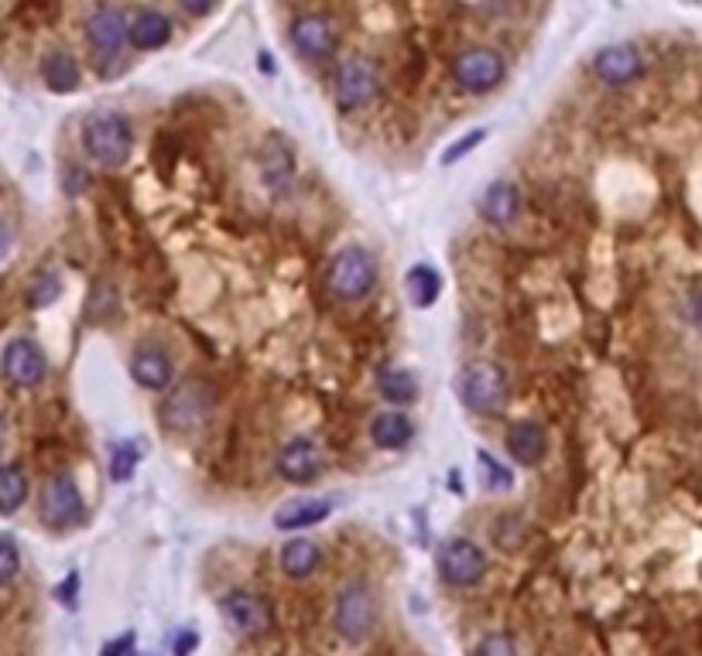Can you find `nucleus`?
I'll return each mask as SVG.
<instances>
[{
	"label": "nucleus",
	"mask_w": 702,
	"mask_h": 656,
	"mask_svg": "<svg viewBox=\"0 0 702 656\" xmlns=\"http://www.w3.org/2000/svg\"><path fill=\"white\" fill-rule=\"evenodd\" d=\"M83 151L103 172H121L134 154V127L124 113L93 110L83 120Z\"/></svg>",
	"instance_id": "1"
},
{
	"label": "nucleus",
	"mask_w": 702,
	"mask_h": 656,
	"mask_svg": "<svg viewBox=\"0 0 702 656\" xmlns=\"http://www.w3.org/2000/svg\"><path fill=\"white\" fill-rule=\"evenodd\" d=\"M377 284V260L367 246L360 243H346L329 257L326 264V291L343 301V305H354L364 301Z\"/></svg>",
	"instance_id": "2"
},
{
	"label": "nucleus",
	"mask_w": 702,
	"mask_h": 656,
	"mask_svg": "<svg viewBox=\"0 0 702 656\" xmlns=\"http://www.w3.org/2000/svg\"><path fill=\"white\" fill-rule=\"evenodd\" d=\"M456 393L462 400V407L477 418H494L507 407V397H511V383H507L503 366L494 359H477L466 362L456 377Z\"/></svg>",
	"instance_id": "3"
},
{
	"label": "nucleus",
	"mask_w": 702,
	"mask_h": 656,
	"mask_svg": "<svg viewBox=\"0 0 702 656\" xmlns=\"http://www.w3.org/2000/svg\"><path fill=\"white\" fill-rule=\"evenodd\" d=\"M210 407H213L210 390L200 380H185L175 390L169 387V397H165V403L159 410V424L169 434H192V431L203 428Z\"/></svg>",
	"instance_id": "4"
},
{
	"label": "nucleus",
	"mask_w": 702,
	"mask_h": 656,
	"mask_svg": "<svg viewBox=\"0 0 702 656\" xmlns=\"http://www.w3.org/2000/svg\"><path fill=\"white\" fill-rule=\"evenodd\" d=\"M380 96V72L370 59L354 55V59H343L336 65L333 75V100L343 113H354L370 106Z\"/></svg>",
	"instance_id": "5"
},
{
	"label": "nucleus",
	"mask_w": 702,
	"mask_h": 656,
	"mask_svg": "<svg viewBox=\"0 0 702 656\" xmlns=\"http://www.w3.org/2000/svg\"><path fill=\"white\" fill-rule=\"evenodd\" d=\"M503 75H507L503 55L497 49H487V45H470L452 59V82L462 93L484 96V93L500 86Z\"/></svg>",
	"instance_id": "6"
},
{
	"label": "nucleus",
	"mask_w": 702,
	"mask_h": 656,
	"mask_svg": "<svg viewBox=\"0 0 702 656\" xmlns=\"http://www.w3.org/2000/svg\"><path fill=\"white\" fill-rule=\"evenodd\" d=\"M333 626L346 643H364L370 639L374 626H377V602L374 592L364 582L346 585L336 595V608H333Z\"/></svg>",
	"instance_id": "7"
},
{
	"label": "nucleus",
	"mask_w": 702,
	"mask_h": 656,
	"mask_svg": "<svg viewBox=\"0 0 702 656\" xmlns=\"http://www.w3.org/2000/svg\"><path fill=\"white\" fill-rule=\"evenodd\" d=\"M38 510H42V520L52 530H69V526H80L87 520V500H83L80 485H75V479L69 472H59L45 482Z\"/></svg>",
	"instance_id": "8"
},
{
	"label": "nucleus",
	"mask_w": 702,
	"mask_h": 656,
	"mask_svg": "<svg viewBox=\"0 0 702 656\" xmlns=\"http://www.w3.org/2000/svg\"><path fill=\"white\" fill-rule=\"evenodd\" d=\"M439 574L442 582L452 585V588H474L484 582L487 574V554L484 547H477L474 541L466 537H452L439 547Z\"/></svg>",
	"instance_id": "9"
},
{
	"label": "nucleus",
	"mask_w": 702,
	"mask_h": 656,
	"mask_svg": "<svg viewBox=\"0 0 702 656\" xmlns=\"http://www.w3.org/2000/svg\"><path fill=\"white\" fill-rule=\"evenodd\" d=\"M220 612H223V619L247 639H261L271 633V626H275V612H271V605L261 595L244 592V588L226 592L220 598Z\"/></svg>",
	"instance_id": "10"
},
{
	"label": "nucleus",
	"mask_w": 702,
	"mask_h": 656,
	"mask_svg": "<svg viewBox=\"0 0 702 656\" xmlns=\"http://www.w3.org/2000/svg\"><path fill=\"white\" fill-rule=\"evenodd\" d=\"M295 168H298L295 147H292L282 134L264 137V144L257 147V175H261V185H264L271 195H285V192L292 188Z\"/></svg>",
	"instance_id": "11"
},
{
	"label": "nucleus",
	"mask_w": 702,
	"mask_h": 656,
	"mask_svg": "<svg viewBox=\"0 0 702 656\" xmlns=\"http://www.w3.org/2000/svg\"><path fill=\"white\" fill-rule=\"evenodd\" d=\"M323 465H326L323 448H319L316 441H312V438H305V434L285 441V444L278 448V459H275V472H278L288 485H308V482H316V479L323 475Z\"/></svg>",
	"instance_id": "12"
},
{
	"label": "nucleus",
	"mask_w": 702,
	"mask_h": 656,
	"mask_svg": "<svg viewBox=\"0 0 702 656\" xmlns=\"http://www.w3.org/2000/svg\"><path fill=\"white\" fill-rule=\"evenodd\" d=\"M45 352L34 339L18 336L4 346V356H0V373H4L8 383L14 387H38L45 380Z\"/></svg>",
	"instance_id": "13"
},
{
	"label": "nucleus",
	"mask_w": 702,
	"mask_h": 656,
	"mask_svg": "<svg viewBox=\"0 0 702 656\" xmlns=\"http://www.w3.org/2000/svg\"><path fill=\"white\" fill-rule=\"evenodd\" d=\"M292 45L302 59L319 62L336 52L339 45V28L326 14H302L292 24Z\"/></svg>",
	"instance_id": "14"
},
{
	"label": "nucleus",
	"mask_w": 702,
	"mask_h": 656,
	"mask_svg": "<svg viewBox=\"0 0 702 656\" xmlns=\"http://www.w3.org/2000/svg\"><path fill=\"white\" fill-rule=\"evenodd\" d=\"M131 377L144 390H169L172 377H175V362H172L169 349L159 342H141L131 352Z\"/></svg>",
	"instance_id": "15"
},
{
	"label": "nucleus",
	"mask_w": 702,
	"mask_h": 656,
	"mask_svg": "<svg viewBox=\"0 0 702 656\" xmlns=\"http://www.w3.org/2000/svg\"><path fill=\"white\" fill-rule=\"evenodd\" d=\"M128 28H131V21L121 11H116V8H96L87 18V41H90V49L100 59H113L116 52L128 45Z\"/></svg>",
	"instance_id": "16"
},
{
	"label": "nucleus",
	"mask_w": 702,
	"mask_h": 656,
	"mask_svg": "<svg viewBox=\"0 0 702 656\" xmlns=\"http://www.w3.org/2000/svg\"><path fill=\"white\" fill-rule=\"evenodd\" d=\"M507 455H511V462L521 469H535L545 462V455H549V434H545V428L531 418L515 421L511 431H507Z\"/></svg>",
	"instance_id": "17"
},
{
	"label": "nucleus",
	"mask_w": 702,
	"mask_h": 656,
	"mask_svg": "<svg viewBox=\"0 0 702 656\" xmlns=\"http://www.w3.org/2000/svg\"><path fill=\"white\" fill-rule=\"evenodd\" d=\"M593 72L607 86H628L644 72V62L634 45H610L593 59Z\"/></svg>",
	"instance_id": "18"
},
{
	"label": "nucleus",
	"mask_w": 702,
	"mask_h": 656,
	"mask_svg": "<svg viewBox=\"0 0 702 656\" xmlns=\"http://www.w3.org/2000/svg\"><path fill=\"white\" fill-rule=\"evenodd\" d=\"M128 41L138 49V52H159L165 49L172 41V18L154 11V8H144L134 14L131 28H128Z\"/></svg>",
	"instance_id": "19"
},
{
	"label": "nucleus",
	"mask_w": 702,
	"mask_h": 656,
	"mask_svg": "<svg viewBox=\"0 0 702 656\" xmlns=\"http://www.w3.org/2000/svg\"><path fill=\"white\" fill-rule=\"evenodd\" d=\"M480 216L490 226H511L521 216V192L511 182H494L480 198Z\"/></svg>",
	"instance_id": "20"
},
{
	"label": "nucleus",
	"mask_w": 702,
	"mask_h": 656,
	"mask_svg": "<svg viewBox=\"0 0 702 656\" xmlns=\"http://www.w3.org/2000/svg\"><path fill=\"white\" fill-rule=\"evenodd\" d=\"M411 438H415V424L405 410H380L370 421V441L380 451H401L411 444Z\"/></svg>",
	"instance_id": "21"
},
{
	"label": "nucleus",
	"mask_w": 702,
	"mask_h": 656,
	"mask_svg": "<svg viewBox=\"0 0 702 656\" xmlns=\"http://www.w3.org/2000/svg\"><path fill=\"white\" fill-rule=\"evenodd\" d=\"M42 79H45V86L52 93H72V90H80L83 69H80V62H75L69 52L52 49V52L42 55Z\"/></svg>",
	"instance_id": "22"
},
{
	"label": "nucleus",
	"mask_w": 702,
	"mask_h": 656,
	"mask_svg": "<svg viewBox=\"0 0 702 656\" xmlns=\"http://www.w3.org/2000/svg\"><path fill=\"white\" fill-rule=\"evenodd\" d=\"M405 295L415 308H433L442 295V274L428 264H415L405 274Z\"/></svg>",
	"instance_id": "23"
},
{
	"label": "nucleus",
	"mask_w": 702,
	"mask_h": 656,
	"mask_svg": "<svg viewBox=\"0 0 702 656\" xmlns=\"http://www.w3.org/2000/svg\"><path fill=\"white\" fill-rule=\"evenodd\" d=\"M377 393L395 407L415 403L418 377L411 373V369H401V366H384V369H377Z\"/></svg>",
	"instance_id": "24"
},
{
	"label": "nucleus",
	"mask_w": 702,
	"mask_h": 656,
	"mask_svg": "<svg viewBox=\"0 0 702 656\" xmlns=\"http://www.w3.org/2000/svg\"><path fill=\"white\" fill-rule=\"evenodd\" d=\"M282 571L288 574V578H308L312 571L319 567L323 561V551L316 541H308V537H295L282 547Z\"/></svg>",
	"instance_id": "25"
},
{
	"label": "nucleus",
	"mask_w": 702,
	"mask_h": 656,
	"mask_svg": "<svg viewBox=\"0 0 702 656\" xmlns=\"http://www.w3.org/2000/svg\"><path fill=\"white\" fill-rule=\"evenodd\" d=\"M329 513H333V503H329V500H295V503H288V506L278 510L275 526H278V530L316 526V523H323Z\"/></svg>",
	"instance_id": "26"
},
{
	"label": "nucleus",
	"mask_w": 702,
	"mask_h": 656,
	"mask_svg": "<svg viewBox=\"0 0 702 656\" xmlns=\"http://www.w3.org/2000/svg\"><path fill=\"white\" fill-rule=\"evenodd\" d=\"M28 500V475L18 465H0V513H18Z\"/></svg>",
	"instance_id": "27"
},
{
	"label": "nucleus",
	"mask_w": 702,
	"mask_h": 656,
	"mask_svg": "<svg viewBox=\"0 0 702 656\" xmlns=\"http://www.w3.org/2000/svg\"><path fill=\"white\" fill-rule=\"evenodd\" d=\"M59 295H62L59 274L55 270H42V274L31 280V287H28V305L31 308H49L52 301H59Z\"/></svg>",
	"instance_id": "28"
},
{
	"label": "nucleus",
	"mask_w": 702,
	"mask_h": 656,
	"mask_svg": "<svg viewBox=\"0 0 702 656\" xmlns=\"http://www.w3.org/2000/svg\"><path fill=\"white\" fill-rule=\"evenodd\" d=\"M138 459H141V451H138L131 441L113 444V451H110V479H113V482H128V479H134Z\"/></svg>",
	"instance_id": "29"
},
{
	"label": "nucleus",
	"mask_w": 702,
	"mask_h": 656,
	"mask_svg": "<svg viewBox=\"0 0 702 656\" xmlns=\"http://www.w3.org/2000/svg\"><path fill=\"white\" fill-rule=\"evenodd\" d=\"M477 459H480V479H484V485L490 492H507V489H511V482H515L511 469L500 465L494 455H487V451H477Z\"/></svg>",
	"instance_id": "30"
},
{
	"label": "nucleus",
	"mask_w": 702,
	"mask_h": 656,
	"mask_svg": "<svg viewBox=\"0 0 702 656\" xmlns=\"http://www.w3.org/2000/svg\"><path fill=\"white\" fill-rule=\"evenodd\" d=\"M21 571V551L11 537H0V588H8Z\"/></svg>",
	"instance_id": "31"
},
{
	"label": "nucleus",
	"mask_w": 702,
	"mask_h": 656,
	"mask_svg": "<svg viewBox=\"0 0 702 656\" xmlns=\"http://www.w3.org/2000/svg\"><path fill=\"white\" fill-rule=\"evenodd\" d=\"M487 141V127H477V131H470L462 141H456V144H449L446 151H442V164L446 168H452V164L459 161V157H466V154H474L480 144Z\"/></svg>",
	"instance_id": "32"
},
{
	"label": "nucleus",
	"mask_w": 702,
	"mask_h": 656,
	"mask_svg": "<svg viewBox=\"0 0 702 656\" xmlns=\"http://www.w3.org/2000/svg\"><path fill=\"white\" fill-rule=\"evenodd\" d=\"M474 656H518V649H515V639L507 633H490L477 643Z\"/></svg>",
	"instance_id": "33"
},
{
	"label": "nucleus",
	"mask_w": 702,
	"mask_h": 656,
	"mask_svg": "<svg viewBox=\"0 0 702 656\" xmlns=\"http://www.w3.org/2000/svg\"><path fill=\"white\" fill-rule=\"evenodd\" d=\"M100 656H134V633H124V636L103 643Z\"/></svg>",
	"instance_id": "34"
},
{
	"label": "nucleus",
	"mask_w": 702,
	"mask_h": 656,
	"mask_svg": "<svg viewBox=\"0 0 702 656\" xmlns=\"http://www.w3.org/2000/svg\"><path fill=\"white\" fill-rule=\"evenodd\" d=\"M179 8H182L189 18H206V14H213L216 0H179Z\"/></svg>",
	"instance_id": "35"
},
{
	"label": "nucleus",
	"mask_w": 702,
	"mask_h": 656,
	"mask_svg": "<svg viewBox=\"0 0 702 656\" xmlns=\"http://www.w3.org/2000/svg\"><path fill=\"white\" fill-rule=\"evenodd\" d=\"M196 646H200V636L189 629V633H182V636L175 639V656H189Z\"/></svg>",
	"instance_id": "36"
},
{
	"label": "nucleus",
	"mask_w": 702,
	"mask_h": 656,
	"mask_svg": "<svg viewBox=\"0 0 702 656\" xmlns=\"http://www.w3.org/2000/svg\"><path fill=\"white\" fill-rule=\"evenodd\" d=\"M11 243H14V229L8 219H0V260L11 254Z\"/></svg>",
	"instance_id": "37"
},
{
	"label": "nucleus",
	"mask_w": 702,
	"mask_h": 656,
	"mask_svg": "<svg viewBox=\"0 0 702 656\" xmlns=\"http://www.w3.org/2000/svg\"><path fill=\"white\" fill-rule=\"evenodd\" d=\"M75 585H80V574H69V582L59 588V595H62L65 605H75Z\"/></svg>",
	"instance_id": "38"
},
{
	"label": "nucleus",
	"mask_w": 702,
	"mask_h": 656,
	"mask_svg": "<svg viewBox=\"0 0 702 656\" xmlns=\"http://www.w3.org/2000/svg\"><path fill=\"white\" fill-rule=\"evenodd\" d=\"M692 325H695L699 332H702V287H699V291L692 295Z\"/></svg>",
	"instance_id": "39"
},
{
	"label": "nucleus",
	"mask_w": 702,
	"mask_h": 656,
	"mask_svg": "<svg viewBox=\"0 0 702 656\" xmlns=\"http://www.w3.org/2000/svg\"><path fill=\"white\" fill-rule=\"evenodd\" d=\"M261 72H275V62L267 59V52H261Z\"/></svg>",
	"instance_id": "40"
},
{
	"label": "nucleus",
	"mask_w": 702,
	"mask_h": 656,
	"mask_svg": "<svg viewBox=\"0 0 702 656\" xmlns=\"http://www.w3.org/2000/svg\"><path fill=\"white\" fill-rule=\"evenodd\" d=\"M0 444H4V421H0Z\"/></svg>",
	"instance_id": "41"
}]
</instances>
